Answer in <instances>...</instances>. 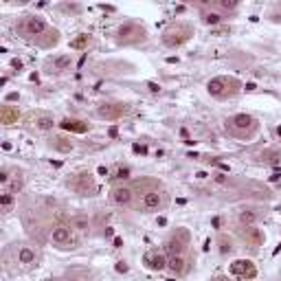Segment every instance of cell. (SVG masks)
<instances>
[{
    "label": "cell",
    "mask_w": 281,
    "mask_h": 281,
    "mask_svg": "<svg viewBox=\"0 0 281 281\" xmlns=\"http://www.w3.org/2000/svg\"><path fill=\"white\" fill-rule=\"evenodd\" d=\"M193 35V26L189 22H171L161 35V42L167 48H180L184 42H189V38Z\"/></svg>",
    "instance_id": "6da1fadb"
},
{
    "label": "cell",
    "mask_w": 281,
    "mask_h": 281,
    "mask_svg": "<svg viewBox=\"0 0 281 281\" xmlns=\"http://www.w3.org/2000/svg\"><path fill=\"white\" fill-rule=\"evenodd\" d=\"M226 130L237 139H253L255 132L259 130V121L253 114H235L226 121Z\"/></svg>",
    "instance_id": "7a4b0ae2"
},
{
    "label": "cell",
    "mask_w": 281,
    "mask_h": 281,
    "mask_svg": "<svg viewBox=\"0 0 281 281\" xmlns=\"http://www.w3.org/2000/svg\"><path fill=\"white\" fill-rule=\"evenodd\" d=\"M240 90V81L233 77H213L206 83V92L215 99H228Z\"/></svg>",
    "instance_id": "3957f363"
},
{
    "label": "cell",
    "mask_w": 281,
    "mask_h": 281,
    "mask_svg": "<svg viewBox=\"0 0 281 281\" xmlns=\"http://www.w3.org/2000/svg\"><path fill=\"white\" fill-rule=\"evenodd\" d=\"M48 31V24L44 18L40 16H24L20 22H18V33H22L24 38H42Z\"/></svg>",
    "instance_id": "277c9868"
},
{
    "label": "cell",
    "mask_w": 281,
    "mask_h": 281,
    "mask_svg": "<svg viewBox=\"0 0 281 281\" xmlns=\"http://www.w3.org/2000/svg\"><path fill=\"white\" fill-rule=\"evenodd\" d=\"M147 38L145 29L136 22H125L117 29V42L119 44H136V42H143Z\"/></svg>",
    "instance_id": "5b68a950"
},
{
    "label": "cell",
    "mask_w": 281,
    "mask_h": 281,
    "mask_svg": "<svg viewBox=\"0 0 281 281\" xmlns=\"http://www.w3.org/2000/svg\"><path fill=\"white\" fill-rule=\"evenodd\" d=\"M130 105L121 103V101H108V103L97 105V117L105 119V121H119L121 117H125Z\"/></svg>",
    "instance_id": "8992f818"
},
{
    "label": "cell",
    "mask_w": 281,
    "mask_h": 281,
    "mask_svg": "<svg viewBox=\"0 0 281 281\" xmlns=\"http://www.w3.org/2000/svg\"><path fill=\"white\" fill-rule=\"evenodd\" d=\"M231 275L240 277V279H255L257 277V268L250 259H235L231 263Z\"/></svg>",
    "instance_id": "52a82bcc"
},
{
    "label": "cell",
    "mask_w": 281,
    "mask_h": 281,
    "mask_svg": "<svg viewBox=\"0 0 281 281\" xmlns=\"http://www.w3.org/2000/svg\"><path fill=\"white\" fill-rule=\"evenodd\" d=\"M162 193L158 191V189H152V191H147L143 198H140V209L145 211V213H154V211H161L162 209Z\"/></svg>",
    "instance_id": "ba28073f"
},
{
    "label": "cell",
    "mask_w": 281,
    "mask_h": 281,
    "mask_svg": "<svg viewBox=\"0 0 281 281\" xmlns=\"http://www.w3.org/2000/svg\"><path fill=\"white\" fill-rule=\"evenodd\" d=\"M110 200L117 206H130L132 200H134V191H132V187L117 184V187H112V191H110Z\"/></svg>",
    "instance_id": "9c48e42d"
},
{
    "label": "cell",
    "mask_w": 281,
    "mask_h": 281,
    "mask_svg": "<svg viewBox=\"0 0 281 281\" xmlns=\"http://www.w3.org/2000/svg\"><path fill=\"white\" fill-rule=\"evenodd\" d=\"M187 244H189V233L187 231H178L174 237H169V240H167L165 250L169 255H182L184 248H187Z\"/></svg>",
    "instance_id": "30bf717a"
},
{
    "label": "cell",
    "mask_w": 281,
    "mask_h": 281,
    "mask_svg": "<svg viewBox=\"0 0 281 281\" xmlns=\"http://www.w3.org/2000/svg\"><path fill=\"white\" fill-rule=\"evenodd\" d=\"M51 240L61 246L73 244V228H70V224H55L51 231Z\"/></svg>",
    "instance_id": "8fae6325"
},
{
    "label": "cell",
    "mask_w": 281,
    "mask_h": 281,
    "mask_svg": "<svg viewBox=\"0 0 281 281\" xmlns=\"http://www.w3.org/2000/svg\"><path fill=\"white\" fill-rule=\"evenodd\" d=\"M73 189L77 193H81V196H92V193L97 191V184L90 174H79L77 180L73 182Z\"/></svg>",
    "instance_id": "7c38bea8"
},
{
    "label": "cell",
    "mask_w": 281,
    "mask_h": 281,
    "mask_svg": "<svg viewBox=\"0 0 281 281\" xmlns=\"http://www.w3.org/2000/svg\"><path fill=\"white\" fill-rule=\"evenodd\" d=\"M57 125H60L61 130H66V132H73V134H86V132L90 130V125H88L86 121H81V119H73V117L61 119Z\"/></svg>",
    "instance_id": "4fadbf2b"
},
{
    "label": "cell",
    "mask_w": 281,
    "mask_h": 281,
    "mask_svg": "<svg viewBox=\"0 0 281 281\" xmlns=\"http://www.w3.org/2000/svg\"><path fill=\"white\" fill-rule=\"evenodd\" d=\"M241 237H244V241L248 246H253V248H259V246H263V241H266L263 231L257 226H246L244 233H241Z\"/></svg>",
    "instance_id": "5bb4252c"
},
{
    "label": "cell",
    "mask_w": 281,
    "mask_h": 281,
    "mask_svg": "<svg viewBox=\"0 0 281 281\" xmlns=\"http://www.w3.org/2000/svg\"><path fill=\"white\" fill-rule=\"evenodd\" d=\"M261 220V213H259L257 209H241L240 213H237V222L241 224V226H255V224Z\"/></svg>",
    "instance_id": "9a60e30c"
},
{
    "label": "cell",
    "mask_w": 281,
    "mask_h": 281,
    "mask_svg": "<svg viewBox=\"0 0 281 281\" xmlns=\"http://www.w3.org/2000/svg\"><path fill=\"white\" fill-rule=\"evenodd\" d=\"M18 119H20V110L16 105H2V110H0V123L2 125H13V123H18Z\"/></svg>",
    "instance_id": "2e32d148"
},
{
    "label": "cell",
    "mask_w": 281,
    "mask_h": 281,
    "mask_svg": "<svg viewBox=\"0 0 281 281\" xmlns=\"http://www.w3.org/2000/svg\"><path fill=\"white\" fill-rule=\"evenodd\" d=\"M70 64H73V60H70V55H57L53 57L51 61H48V73H64V70L70 68Z\"/></svg>",
    "instance_id": "e0dca14e"
},
{
    "label": "cell",
    "mask_w": 281,
    "mask_h": 281,
    "mask_svg": "<svg viewBox=\"0 0 281 281\" xmlns=\"http://www.w3.org/2000/svg\"><path fill=\"white\" fill-rule=\"evenodd\" d=\"M51 147L55 149V152H60V154H70L75 149V143L70 139H66V136H53Z\"/></svg>",
    "instance_id": "ac0fdd59"
},
{
    "label": "cell",
    "mask_w": 281,
    "mask_h": 281,
    "mask_svg": "<svg viewBox=\"0 0 281 281\" xmlns=\"http://www.w3.org/2000/svg\"><path fill=\"white\" fill-rule=\"evenodd\" d=\"M167 268H169L174 275H182L184 268H187L184 255H169V257H167Z\"/></svg>",
    "instance_id": "d6986e66"
},
{
    "label": "cell",
    "mask_w": 281,
    "mask_h": 281,
    "mask_svg": "<svg viewBox=\"0 0 281 281\" xmlns=\"http://www.w3.org/2000/svg\"><path fill=\"white\" fill-rule=\"evenodd\" d=\"M35 259H38V253L29 246H22L18 250V263H22V266H31V263H35Z\"/></svg>",
    "instance_id": "ffe728a7"
},
{
    "label": "cell",
    "mask_w": 281,
    "mask_h": 281,
    "mask_svg": "<svg viewBox=\"0 0 281 281\" xmlns=\"http://www.w3.org/2000/svg\"><path fill=\"white\" fill-rule=\"evenodd\" d=\"M145 261H147V266L152 268V270H165L167 268V257L162 253H154V255H149L147 259H145Z\"/></svg>",
    "instance_id": "44dd1931"
},
{
    "label": "cell",
    "mask_w": 281,
    "mask_h": 281,
    "mask_svg": "<svg viewBox=\"0 0 281 281\" xmlns=\"http://www.w3.org/2000/svg\"><path fill=\"white\" fill-rule=\"evenodd\" d=\"M222 20H224V13H220V11H215V9H211V11H202V22H204L206 26H218V24H222Z\"/></svg>",
    "instance_id": "7402d4cb"
},
{
    "label": "cell",
    "mask_w": 281,
    "mask_h": 281,
    "mask_svg": "<svg viewBox=\"0 0 281 281\" xmlns=\"http://www.w3.org/2000/svg\"><path fill=\"white\" fill-rule=\"evenodd\" d=\"M53 127H55V121H53L51 114H40V117H35V130L51 132Z\"/></svg>",
    "instance_id": "603a6c76"
},
{
    "label": "cell",
    "mask_w": 281,
    "mask_h": 281,
    "mask_svg": "<svg viewBox=\"0 0 281 281\" xmlns=\"http://www.w3.org/2000/svg\"><path fill=\"white\" fill-rule=\"evenodd\" d=\"M70 228L79 231V233H86V231H90V220H88L86 215H75V218L70 220Z\"/></svg>",
    "instance_id": "cb8c5ba5"
},
{
    "label": "cell",
    "mask_w": 281,
    "mask_h": 281,
    "mask_svg": "<svg viewBox=\"0 0 281 281\" xmlns=\"http://www.w3.org/2000/svg\"><path fill=\"white\" fill-rule=\"evenodd\" d=\"M88 44H90V35L88 33H79L77 38L70 40V48L73 51H83V48H88Z\"/></svg>",
    "instance_id": "d4e9b609"
},
{
    "label": "cell",
    "mask_w": 281,
    "mask_h": 281,
    "mask_svg": "<svg viewBox=\"0 0 281 281\" xmlns=\"http://www.w3.org/2000/svg\"><path fill=\"white\" fill-rule=\"evenodd\" d=\"M211 9H215V11H235L237 9V0H215L213 4H211Z\"/></svg>",
    "instance_id": "484cf974"
},
{
    "label": "cell",
    "mask_w": 281,
    "mask_h": 281,
    "mask_svg": "<svg viewBox=\"0 0 281 281\" xmlns=\"http://www.w3.org/2000/svg\"><path fill=\"white\" fill-rule=\"evenodd\" d=\"M218 244H220V253H222V255H231L233 248H235V246H233V240H231V237H226V235H220Z\"/></svg>",
    "instance_id": "4316f807"
},
{
    "label": "cell",
    "mask_w": 281,
    "mask_h": 281,
    "mask_svg": "<svg viewBox=\"0 0 281 281\" xmlns=\"http://www.w3.org/2000/svg\"><path fill=\"white\" fill-rule=\"evenodd\" d=\"M22 187H24V178L18 174V176H13V180H9L7 191L9 193H18V191H22Z\"/></svg>",
    "instance_id": "83f0119b"
},
{
    "label": "cell",
    "mask_w": 281,
    "mask_h": 281,
    "mask_svg": "<svg viewBox=\"0 0 281 281\" xmlns=\"http://www.w3.org/2000/svg\"><path fill=\"white\" fill-rule=\"evenodd\" d=\"M0 206H2L4 213H7V211H11V206H13V193L4 191L2 196H0Z\"/></svg>",
    "instance_id": "f1b7e54d"
},
{
    "label": "cell",
    "mask_w": 281,
    "mask_h": 281,
    "mask_svg": "<svg viewBox=\"0 0 281 281\" xmlns=\"http://www.w3.org/2000/svg\"><path fill=\"white\" fill-rule=\"evenodd\" d=\"M130 174H132V171H130V167H119V169L114 171V176H110V178H112V180H117V182H123V180H127V178H130Z\"/></svg>",
    "instance_id": "f546056e"
},
{
    "label": "cell",
    "mask_w": 281,
    "mask_h": 281,
    "mask_svg": "<svg viewBox=\"0 0 281 281\" xmlns=\"http://www.w3.org/2000/svg\"><path fill=\"white\" fill-rule=\"evenodd\" d=\"M9 178H11V176H9V169L0 171V182H2V184H9Z\"/></svg>",
    "instance_id": "4dcf8cb0"
},
{
    "label": "cell",
    "mask_w": 281,
    "mask_h": 281,
    "mask_svg": "<svg viewBox=\"0 0 281 281\" xmlns=\"http://www.w3.org/2000/svg\"><path fill=\"white\" fill-rule=\"evenodd\" d=\"M132 149H134V154H147V147H145V145H139V143L132 145Z\"/></svg>",
    "instance_id": "1f68e13d"
},
{
    "label": "cell",
    "mask_w": 281,
    "mask_h": 281,
    "mask_svg": "<svg viewBox=\"0 0 281 281\" xmlns=\"http://www.w3.org/2000/svg\"><path fill=\"white\" fill-rule=\"evenodd\" d=\"M211 33H213V35H228V33H231V29H228V26H222V29H213Z\"/></svg>",
    "instance_id": "d6a6232c"
},
{
    "label": "cell",
    "mask_w": 281,
    "mask_h": 281,
    "mask_svg": "<svg viewBox=\"0 0 281 281\" xmlns=\"http://www.w3.org/2000/svg\"><path fill=\"white\" fill-rule=\"evenodd\" d=\"M117 272H127V263L125 261H117Z\"/></svg>",
    "instance_id": "836d02e7"
},
{
    "label": "cell",
    "mask_w": 281,
    "mask_h": 281,
    "mask_svg": "<svg viewBox=\"0 0 281 281\" xmlns=\"http://www.w3.org/2000/svg\"><path fill=\"white\" fill-rule=\"evenodd\" d=\"M147 88H149L152 92H161V86H158V83H154V81H149V83H147Z\"/></svg>",
    "instance_id": "e575fe53"
},
{
    "label": "cell",
    "mask_w": 281,
    "mask_h": 281,
    "mask_svg": "<svg viewBox=\"0 0 281 281\" xmlns=\"http://www.w3.org/2000/svg\"><path fill=\"white\" fill-rule=\"evenodd\" d=\"M103 235H105V237H112V235H114V228H112V226H108V228L103 231Z\"/></svg>",
    "instance_id": "d590c367"
},
{
    "label": "cell",
    "mask_w": 281,
    "mask_h": 281,
    "mask_svg": "<svg viewBox=\"0 0 281 281\" xmlns=\"http://www.w3.org/2000/svg\"><path fill=\"white\" fill-rule=\"evenodd\" d=\"M7 101H18V92H9V95H7Z\"/></svg>",
    "instance_id": "8d00e7d4"
},
{
    "label": "cell",
    "mask_w": 281,
    "mask_h": 281,
    "mask_svg": "<svg viewBox=\"0 0 281 281\" xmlns=\"http://www.w3.org/2000/svg\"><path fill=\"white\" fill-rule=\"evenodd\" d=\"M121 246H123V240L121 237H114V248H121Z\"/></svg>",
    "instance_id": "74e56055"
},
{
    "label": "cell",
    "mask_w": 281,
    "mask_h": 281,
    "mask_svg": "<svg viewBox=\"0 0 281 281\" xmlns=\"http://www.w3.org/2000/svg\"><path fill=\"white\" fill-rule=\"evenodd\" d=\"M11 66H13V68L20 70V68H22V61H20V60H13V61H11Z\"/></svg>",
    "instance_id": "f35d334b"
},
{
    "label": "cell",
    "mask_w": 281,
    "mask_h": 281,
    "mask_svg": "<svg viewBox=\"0 0 281 281\" xmlns=\"http://www.w3.org/2000/svg\"><path fill=\"white\" fill-rule=\"evenodd\" d=\"M215 281H233L231 277H215Z\"/></svg>",
    "instance_id": "ab89813d"
},
{
    "label": "cell",
    "mask_w": 281,
    "mask_h": 281,
    "mask_svg": "<svg viewBox=\"0 0 281 281\" xmlns=\"http://www.w3.org/2000/svg\"><path fill=\"white\" fill-rule=\"evenodd\" d=\"M277 134H279V139H281V125H279V127H277Z\"/></svg>",
    "instance_id": "60d3db41"
},
{
    "label": "cell",
    "mask_w": 281,
    "mask_h": 281,
    "mask_svg": "<svg viewBox=\"0 0 281 281\" xmlns=\"http://www.w3.org/2000/svg\"><path fill=\"white\" fill-rule=\"evenodd\" d=\"M70 281H77V279H70Z\"/></svg>",
    "instance_id": "b9f144b4"
},
{
    "label": "cell",
    "mask_w": 281,
    "mask_h": 281,
    "mask_svg": "<svg viewBox=\"0 0 281 281\" xmlns=\"http://www.w3.org/2000/svg\"><path fill=\"white\" fill-rule=\"evenodd\" d=\"M44 281H51V279H44Z\"/></svg>",
    "instance_id": "7bdbcfd3"
}]
</instances>
